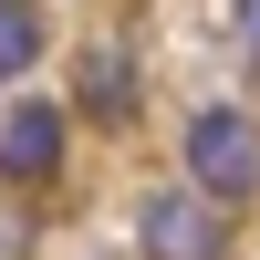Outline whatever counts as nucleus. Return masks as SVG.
I'll return each instance as SVG.
<instances>
[{
    "instance_id": "nucleus-4",
    "label": "nucleus",
    "mask_w": 260,
    "mask_h": 260,
    "mask_svg": "<svg viewBox=\"0 0 260 260\" xmlns=\"http://www.w3.org/2000/svg\"><path fill=\"white\" fill-rule=\"evenodd\" d=\"M83 115H94V125H125V115H136V62H125L115 42L83 52Z\"/></svg>"
},
{
    "instance_id": "nucleus-3",
    "label": "nucleus",
    "mask_w": 260,
    "mask_h": 260,
    "mask_svg": "<svg viewBox=\"0 0 260 260\" xmlns=\"http://www.w3.org/2000/svg\"><path fill=\"white\" fill-rule=\"evenodd\" d=\"M62 167V115L52 104H11V115H0V177H52Z\"/></svg>"
},
{
    "instance_id": "nucleus-1",
    "label": "nucleus",
    "mask_w": 260,
    "mask_h": 260,
    "mask_svg": "<svg viewBox=\"0 0 260 260\" xmlns=\"http://www.w3.org/2000/svg\"><path fill=\"white\" fill-rule=\"evenodd\" d=\"M187 167H198L208 198H250L260 187V125L240 104H198V115H187Z\"/></svg>"
},
{
    "instance_id": "nucleus-2",
    "label": "nucleus",
    "mask_w": 260,
    "mask_h": 260,
    "mask_svg": "<svg viewBox=\"0 0 260 260\" xmlns=\"http://www.w3.org/2000/svg\"><path fill=\"white\" fill-rule=\"evenodd\" d=\"M136 240H146V260H219L229 219H219L208 187H156V198L136 208Z\"/></svg>"
},
{
    "instance_id": "nucleus-5",
    "label": "nucleus",
    "mask_w": 260,
    "mask_h": 260,
    "mask_svg": "<svg viewBox=\"0 0 260 260\" xmlns=\"http://www.w3.org/2000/svg\"><path fill=\"white\" fill-rule=\"evenodd\" d=\"M42 52V0H0V83H21Z\"/></svg>"
},
{
    "instance_id": "nucleus-6",
    "label": "nucleus",
    "mask_w": 260,
    "mask_h": 260,
    "mask_svg": "<svg viewBox=\"0 0 260 260\" xmlns=\"http://www.w3.org/2000/svg\"><path fill=\"white\" fill-rule=\"evenodd\" d=\"M240 52L260 62V0H240Z\"/></svg>"
}]
</instances>
